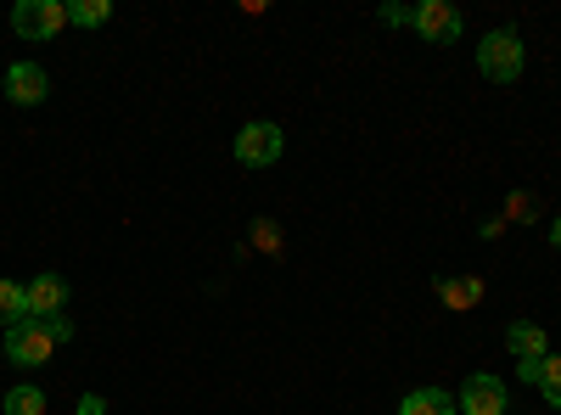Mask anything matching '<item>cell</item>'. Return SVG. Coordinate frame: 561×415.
<instances>
[{
	"label": "cell",
	"mask_w": 561,
	"mask_h": 415,
	"mask_svg": "<svg viewBox=\"0 0 561 415\" xmlns=\"http://www.w3.org/2000/svg\"><path fill=\"white\" fill-rule=\"evenodd\" d=\"M68 337H73V320H62V314H51V320L23 314L18 326H7V359L23 365V371H34V365H45L57 354V343H68Z\"/></svg>",
	"instance_id": "cell-1"
},
{
	"label": "cell",
	"mask_w": 561,
	"mask_h": 415,
	"mask_svg": "<svg viewBox=\"0 0 561 415\" xmlns=\"http://www.w3.org/2000/svg\"><path fill=\"white\" fill-rule=\"evenodd\" d=\"M478 68H483V79L511 84V79L523 73V39L511 34V28H494V34L478 45Z\"/></svg>",
	"instance_id": "cell-2"
},
{
	"label": "cell",
	"mask_w": 561,
	"mask_h": 415,
	"mask_svg": "<svg viewBox=\"0 0 561 415\" xmlns=\"http://www.w3.org/2000/svg\"><path fill=\"white\" fill-rule=\"evenodd\" d=\"M68 28V7H57V0H18L12 7V34L23 39H57Z\"/></svg>",
	"instance_id": "cell-3"
},
{
	"label": "cell",
	"mask_w": 561,
	"mask_h": 415,
	"mask_svg": "<svg viewBox=\"0 0 561 415\" xmlns=\"http://www.w3.org/2000/svg\"><path fill=\"white\" fill-rule=\"evenodd\" d=\"M280 147H287V135H280V124H248L242 135H237V163H248V169H264V163H275L280 158Z\"/></svg>",
	"instance_id": "cell-4"
},
{
	"label": "cell",
	"mask_w": 561,
	"mask_h": 415,
	"mask_svg": "<svg viewBox=\"0 0 561 415\" xmlns=\"http://www.w3.org/2000/svg\"><path fill=\"white\" fill-rule=\"evenodd\" d=\"M415 34L427 45H449V39H460V12L449 7V0H421L415 7Z\"/></svg>",
	"instance_id": "cell-5"
},
{
	"label": "cell",
	"mask_w": 561,
	"mask_h": 415,
	"mask_svg": "<svg viewBox=\"0 0 561 415\" xmlns=\"http://www.w3.org/2000/svg\"><path fill=\"white\" fill-rule=\"evenodd\" d=\"M45 90H51V79H45L39 62H12V68H7V96H12L18 107H39Z\"/></svg>",
	"instance_id": "cell-6"
},
{
	"label": "cell",
	"mask_w": 561,
	"mask_h": 415,
	"mask_svg": "<svg viewBox=\"0 0 561 415\" xmlns=\"http://www.w3.org/2000/svg\"><path fill=\"white\" fill-rule=\"evenodd\" d=\"M466 415H505V382L500 377H472L455 399Z\"/></svg>",
	"instance_id": "cell-7"
},
{
	"label": "cell",
	"mask_w": 561,
	"mask_h": 415,
	"mask_svg": "<svg viewBox=\"0 0 561 415\" xmlns=\"http://www.w3.org/2000/svg\"><path fill=\"white\" fill-rule=\"evenodd\" d=\"M23 292H28V314H34V320H51V314H62V303H68V281H62V275H34Z\"/></svg>",
	"instance_id": "cell-8"
},
{
	"label": "cell",
	"mask_w": 561,
	"mask_h": 415,
	"mask_svg": "<svg viewBox=\"0 0 561 415\" xmlns=\"http://www.w3.org/2000/svg\"><path fill=\"white\" fill-rule=\"evenodd\" d=\"M460 404H455V393H444V388H415V393H404V404H399V415H455Z\"/></svg>",
	"instance_id": "cell-9"
},
{
	"label": "cell",
	"mask_w": 561,
	"mask_h": 415,
	"mask_svg": "<svg viewBox=\"0 0 561 415\" xmlns=\"http://www.w3.org/2000/svg\"><path fill=\"white\" fill-rule=\"evenodd\" d=\"M505 343H511V354H517V359H545L550 354V337L534 326V320H517V326L505 332Z\"/></svg>",
	"instance_id": "cell-10"
},
{
	"label": "cell",
	"mask_w": 561,
	"mask_h": 415,
	"mask_svg": "<svg viewBox=\"0 0 561 415\" xmlns=\"http://www.w3.org/2000/svg\"><path fill=\"white\" fill-rule=\"evenodd\" d=\"M438 298H444L449 309H472V303H483V281H478V275H460V281H438Z\"/></svg>",
	"instance_id": "cell-11"
},
{
	"label": "cell",
	"mask_w": 561,
	"mask_h": 415,
	"mask_svg": "<svg viewBox=\"0 0 561 415\" xmlns=\"http://www.w3.org/2000/svg\"><path fill=\"white\" fill-rule=\"evenodd\" d=\"M23 314H28V292L18 281H0V326H18Z\"/></svg>",
	"instance_id": "cell-12"
},
{
	"label": "cell",
	"mask_w": 561,
	"mask_h": 415,
	"mask_svg": "<svg viewBox=\"0 0 561 415\" xmlns=\"http://www.w3.org/2000/svg\"><path fill=\"white\" fill-rule=\"evenodd\" d=\"M107 18H113L107 0H73V7H68V23H79V28H102Z\"/></svg>",
	"instance_id": "cell-13"
},
{
	"label": "cell",
	"mask_w": 561,
	"mask_h": 415,
	"mask_svg": "<svg viewBox=\"0 0 561 415\" xmlns=\"http://www.w3.org/2000/svg\"><path fill=\"white\" fill-rule=\"evenodd\" d=\"M0 410H7V415H45V393L39 388H12Z\"/></svg>",
	"instance_id": "cell-14"
},
{
	"label": "cell",
	"mask_w": 561,
	"mask_h": 415,
	"mask_svg": "<svg viewBox=\"0 0 561 415\" xmlns=\"http://www.w3.org/2000/svg\"><path fill=\"white\" fill-rule=\"evenodd\" d=\"M539 393L550 399V410H561V354H545V365H539Z\"/></svg>",
	"instance_id": "cell-15"
},
{
	"label": "cell",
	"mask_w": 561,
	"mask_h": 415,
	"mask_svg": "<svg viewBox=\"0 0 561 415\" xmlns=\"http://www.w3.org/2000/svg\"><path fill=\"white\" fill-rule=\"evenodd\" d=\"M253 242H259V247H280V237H275L270 219H253Z\"/></svg>",
	"instance_id": "cell-16"
},
{
	"label": "cell",
	"mask_w": 561,
	"mask_h": 415,
	"mask_svg": "<svg viewBox=\"0 0 561 415\" xmlns=\"http://www.w3.org/2000/svg\"><path fill=\"white\" fill-rule=\"evenodd\" d=\"M377 18H382L388 28H399V23H415V12H410V7H382Z\"/></svg>",
	"instance_id": "cell-17"
},
{
	"label": "cell",
	"mask_w": 561,
	"mask_h": 415,
	"mask_svg": "<svg viewBox=\"0 0 561 415\" xmlns=\"http://www.w3.org/2000/svg\"><path fill=\"white\" fill-rule=\"evenodd\" d=\"M79 415H107V399H102V393H84V399H79Z\"/></svg>",
	"instance_id": "cell-18"
},
{
	"label": "cell",
	"mask_w": 561,
	"mask_h": 415,
	"mask_svg": "<svg viewBox=\"0 0 561 415\" xmlns=\"http://www.w3.org/2000/svg\"><path fill=\"white\" fill-rule=\"evenodd\" d=\"M539 365H545V359H523V365H517V377H523V382H534V388H539Z\"/></svg>",
	"instance_id": "cell-19"
},
{
	"label": "cell",
	"mask_w": 561,
	"mask_h": 415,
	"mask_svg": "<svg viewBox=\"0 0 561 415\" xmlns=\"http://www.w3.org/2000/svg\"><path fill=\"white\" fill-rule=\"evenodd\" d=\"M550 247H556V253H561V219H556V224H550Z\"/></svg>",
	"instance_id": "cell-20"
}]
</instances>
